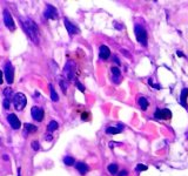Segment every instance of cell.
Instances as JSON below:
<instances>
[{"instance_id":"6da1fadb","label":"cell","mask_w":188,"mask_h":176,"mask_svg":"<svg viewBox=\"0 0 188 176\" xmlns=\"http://www.w3.org/2000/svg\"><path fill=\"white\" fill-rule=\"evenodd\" d=\"M19 19H20L21 26L24 28V31H25V33L27 34V36L36 45L39 44V28H38L36 22L31 18L20 17Z\"/></svg>"},{"instance_id":"7a4b0ae2","label":"cell","mask_w":188,"mask_h":176,"mask_svg":"<svg viewBox=\"0 0 188 176\" xmlns=\"http://www.w3.org/2000/svg\"><path fill=\"white\" fill-rule=\"evenodd\" d=\"M134 33L135 36H136V40L140 42V45H142L143 47H146L147 42H148V36H147L146 29L142 26H140V25H135Z\"/></svg>"},{"instance_id":"3957f363","label":"cell","mask_w":188,"mask_h":176,"mask_svg":"<svg viewBox=\"0 0 188 176\" xmlns=\"http://www.w3.org/2000/svg\"><path fill=\"white\" fill-rule=\"evenodd\" d=\"M27 103V99L25 96V94L22 93H17L14 94V97H13V105L15 107L17 110H22L25 107H26Z\"/></svg>"},{"instance_id":"277c9868","label":"cell","mask_w":188,"mask_h":176,"mask_svg":"<svg viewBox=\"0 0 188 176\" xmlns=\"http://www.w3.org/2000/svg\"><path fill=\"white\" fill-rule=\"evenodd\" d=\"M75 62L70 60V61L66 62L65 65V68H63V74L66 75V78L68 80H74L75 76Z\"/></svg>"},{"instance_id":"5b68a950","label":"cell","mask_w":188,"mask_h":176,"mask_svg":"<svg viewBox=\"0 0 188 176\" xmlns=\"http://www.w3.org/2000/svg\"><path fill=\"white\" fill-rule=\"evenodd\" d=\"M5 76H6V81L9 82V85L13 83L14 81V68H13V65L9 61H7L5 63Z\"/></svg>"},{"instance_id":"8992f818","label":"cell","mask_w":188,"mask_h":176,"mask_svg":"<svg viewBox=\"0 0 188 176\" xmlns=\"http://www.w3.org/2000/svg\"><path fill=\"white\" fill-rule=\"evenodd\" d=\"M4 22H5V26L7 27L11 31H14L15 29V25H14V21H13V18L11 15L9 9H4Z\"/></svg>"},{"instance_id":"52a82bcc","label":"cell","mask_w":188,"mask_h":176,"mask_svg":"<svg viewBox=\"0 0 188 176\" xmlns=\"http://www.w3.org/2000/svg\"><path fill=\"white\" fill-rule=\"evenodd\" d=\"M154 116L156 119H159V120H169V119H172V112L169 109H166V108H163V109L158 108L155 110Z\"/></svg>"},{"instance_id":"ba28073f","label":"cell","mask_w":188,"mask_h":176,"mask_svg":"<svg viewBox=\"0 0 188 176\" xmlns=\"http://www.w3.org/2000/svg\"><path fill=\"white\" fill-rule=\"evenodd\" d=\"M31 114H32V117H33L36 121L41 122V121L44 120V115H45V113H44V109H43V108L34 106V107H32V109H31Z\"/></svg>"},{"instance_id":"9c48e42d","label":"cell","mask_w":188,"mask_h":176,"mask_svg":"<svg viewBox=\"0 0 188 176\" xmlns=\"http://www.w3.org/2000/svg\"><path fill=\"white\" fill-rule=\"evenodd\" d=\"M44 17L46 18V19H58V11H56V8L54 7V6H52V5H47L45 8V12H44Z\"/></svg>"},{"instance_id":"30bf717a","label":"cell","mask_w":188,"mask_h":176,"mask_svg":"<svg viewBox=\"0 0 188 176\" xmlns=\"http://www.w3.org/2000/svg\"><path fill=\"white\" fill-rule=\"evenodd\" d=\"M63 24H65V27H66L67 32L70 33V35L79 34V33H80V29L75 26V25H73L68 19H66V18H65V19H63Z\"/></svg>"},{"instance_id":"8fae6325","label":"cell","mask_w":188,"mask_h":176,"mask_svg":"<svg viewBox=\"0 0 188 176\" xmlns=\"http://www.w3.org/2000/svg\"><path fill=\"white\" fill-rule=\"evenodd\" d=\"M7 120H9V124H11V127L13 128V129H19L20 127H21V122L19 121L18 116L15 114H9L7 116Z\"/></svg>"},{"instance_id":"7c38bea8","label":"cell","mask_w":188,"mask_h":176,"mask_svg":"<svg viewBox=\"0 0 188 176\" xmlns=\"http://www.w3.org/2000/svg\"><path fill=\"white\" fill-rule=\"evenodd\" d=\"M109 55H111V49L108 48L106 45H101L100 48H99V56H100V59L107 60L109 58Z\"/></svg>"},{"instance_id":"4fadbf2b","label":"cell","mask_w":188,"mask_h":176,"mask_svg":"<svg viewBox=\"0 0 188 176\" xmlns=\"http://www.w3.org/2000/svg\"><path fill=\"white\" fill-rule=\"evenodd\" d=\"M187 96H188V88H183L181 90V94H180V103H181V106H183L186 109H188Z\"/></svg>"},{"instance_id":"5bb4252c","label":"cell","mask_w":188,"mask_h":176,"mask_svg":"<svg viewBox=\"0 0 188 176\" xmlns=\"http://www.w3.org/2000/svg\"><path fill=\"white\" fill-rule=\"evenodd\" d=\"M75 168H77V170L80 173L81 175H85L87 171H88V166L86 164V163H84V162H78V163H75Z\"/></svg>"},{"instance_id":"9a60e30c","label":"cell","mask_w":188,"mask_h":176,"mask_svg":"<svg viewBox=\"0 0 188 176\" xmlns=\"http://www.w3.org/2000/svg\"><path fill=\"white\" fill-rule=\"evenodd\" d=\"M111 70H112V75H113V81H114L115 83H119L120 80H121V74H120L119 68H118V67H113Z\"/></svg>"},{"instance_id":"2e32d148","label":"cell","mask_w":188,"mask_h":176,"mask_svg":"<svg viewBox=\"0 0 188 176\" xmlns=\"http://www.w3.org/2000/svg\"><path fill=\"white\" fill-rule=\"evenodd\" d=\"M122 129H124V127H121V126H119V127H108L106 129V133L107 134H119V133L122 132Z\"/></svg>"},{"instance_id":"e0dca14e","label":"cell","mask_w":188,"mask_h":176,"mask_svg":"<svg viewBox=\"0 0 188 176\" xmlns=\"http://www.w3.org/2000/svg\"><path fill=\"white\" fill-rule=\"evenodd\" d=\"M139 106H140V108L142 109V110H146L147 108H148V101H147V99L146 97H143V96H141V97H139Z\"/></svg>"},{"instance_id":"ac0fdd59","label":"cell","mask_w":188,"mask_h":176,"mask_svg":"<svg viewBox=\"0 0 188 176\" xmlns=\"http://www.w3.org/2000/svg\"><path fill=\"white\" fill-rule=\"evenodd\" d=\"M58 127H59V124H58V122L56 121H51V122L48 123V126H47V130L50 133L54 132V130H56L58 129Z\"/></svg>"},{"instance_id":"d6986e66","label":"cell","mask_w":188,"mask_h":176,"mask_svg":"<svg viewBox=\"0 0 188 176\" xmlns=\"http://www.w3.org/2000/svg\"><path fill=\"white\" fill-rule=\"evenodd\" d=\"M4 96H5V99H7V100L11 101V99L14 97V95H13V90H12L11 88H5V89H4Z\"/></svg>"},{"instance_id":"ffe728a7","label":"cell","mask_w":188,"mask_h":176,"mask_svg":"<svg viewBox=\"0 0 188 176\" xmlns=\"http://www.w3.org/2000/svg\"><path fill=\"white\" fill-rule=\"evenodd\" d=\"M50 89H51V99H52V101H58L59 100V96H58V94H56V92H55V89H54L53 85H50Z\"/></svg>"},{"instance_id":"44dd1931","label":"cell","mask_w":188,"mask_h":176,"mask_svg":"<svg viewBox=\"0 0 188 176\" xmlns=\"http://www.w3.org/2000/svg\"><path fill=\"white\" fill-rule=\"evenodd\" d=\"M25 129H26L28 133H34L38 130V127H36L34 124H31V123H25Z\"/></svg>"},{"instance_id":"7402d4cb","label":"cell","mask_w":188,"mask_h":176,"mask_svg":"<svg viewBox=\"0 0 188 176\" xmlns=\"http://www.w3.org/2000/svg\"><path fill=\"white\" fill-rule=\"evenodd\" d=\"M63 163L66 166H73V164H75V160L72 156H66V157H63Z\"/></svg>"},{"instance_id":"603a6c76","label":"cell","mask_w":188,"mask_h":176,"mask_svg":"<svg viewBox=\"0 0 188 176\" xmlns=\"http://www.w3.org/2000/svg\"><path fill=\"white\" fill-rule=\"evenodd\" d=\"M107 169L112 175H115V174L118 173V164H115V163H112V164H109V166H108Z\"/></svg>"},{"instance_id":"cb8c5ba5","label":"cell","mask_w":188,"mask_h":176,"mask_svg":"<svg viewBox=\"0 0 188 176\" xmlns=\"http://www.w3.org/2000/svg\"><path fill=\"white\" fill-rule=\"evenodd\" d=\"M59 83H60V87L63 89V93H66V92H67V87H68V82H67L66 80L60 79L59 80Z\"/></svg>"},{"instance_id":"d4e9b609","label":"cell","mask_w":188,"mask_h":176,"mask_svg":"<svg viewBox=\"0 0 188 176\" xmlns=\"http://www.w3.org/2000/svg\"><path fill=\"white\" fill-rule=\"evenodd\" d=\"M135 170H136L138 173H140V171H142V170H147V166H143L141 163H139V164L136 166V168H135Z\"/></svg>"},{"instance_id":"484cf974","label":"cell","mask_w":188,"mask_h":176,"mask_svg":"<svg viewBox=\"0 0 188 176\" xmlns=\"http://www.w3.org/2000/svg\"><path fill=\"white\" fill-rule=\"evenodd\" d=\"M32 148H33L34 150L40 149V144H39V142H38V141H33V142H32Z\"/></svg>"},{"instance_id":"4316f807","label":"cell","mask_w":188,"mask_h":176,"mask_svg":"<svg viewBox=\"0 0 188 176\" xmlns=\"http://www.w3.org/2000/svg\"><path fill=\"white\" fill-rule=\"evenodd\" d=\"M2 105H4V108L5 109H9V106H11V101L7 100V99H4V102H2Z\"/></svg>"},{"instance_id":"83f0119b","label":"cell","mask_w":188,"mask_h":176,"mask_svg":"<svg viewBox=\"0 0 188 176\" xmlns=\"http://www.w3.org/2000/svg\"><path fill=\"white\" fill-rule=\"evenodd\" d=\"M148 83H149L152 87L156 88V89H160V88H161V87H160V85H158V83H154V82H153V79L148 80Z\"/></svg>"},{"instance_id":"f1b7e54d","label":"cell","mask_w":188,"mask_h":176,"mask_svg":"<svg viewBox=\"0 0 188 176\" xmlns=\"http://www.w3.org/2000/svg\"><path fill=\"white\" fill-rule=\"evenodd\" d=\"M75 85H77V87L79 88L81 92H85V86H84V85H81L79 81H75Z\"/></svg>"},{"instance_id":"f546056e","label":"cell","mask_w":188,"mask_h":176,"mask_svg":"<svg viewBox=\"0 0 188 176\" xmlns=\"http://www.w3.org/2000/svg\"><path fill=\"white\" fill-rule=\"evenodd\" d=\"M176 54H178L179 56H185V54L181 52V51H178V52H176Z\"/></svg>"},{"instance_id":"4dcf8cb0","label":"cell","mask_w":188,"mask_h":176,"mask_svg":"<svg viewBox=\"0 0 188 176\" xmlns=\"http://www.w3.org/2000/svg\"><path fill=\"white\" fill-rule=\"evenodd\" d=\"M126 175H127V171H126V170H122V171L120 173V176H126Z\"/></svg>"},{"instance_id":"1f68e13d","label":"cell","mask_w":188,"mask_h":176,"mask_svg":"<svg viewBox=\"0 0 188 176\" xmlns=\"http://www.w3.org/2000/svg\"><path fill=\"white\" fill-rule=\"evenodd\" d=\"M2 83V70H0V85Z\"/></svg>"},{"instance_id":"d6a6232c","label":"cell","mask_w":188,"mask_h":176,"mask_svg":"<svg viewBox=\"0 0 188 176\" xmlns=\"http://www.w3.org/2000/svg\"><path fill=\"white\" fill-rule=\"evenodd\" d=\"M4 160H9V156L7 155H4Z\"/></svg>"}]
</instances>
